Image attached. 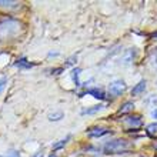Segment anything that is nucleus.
Instances as JSON below:
<instances>
[{
	"mask_svg": "<svg viewBox=\"0 0 157 157\" xmlns=\"http://www.w3.org/2000/svg\"><path fill=\"white\" fill-rule=\"evenodd\" d=\"M23 32V23L16 19H6L0 23V39L10 40L19 37Z\"/></svg>",
	"mask_w": 157,
	"mask_h": 157,
	"instance_id": "f257e3e1",
	"label": "nucleus"
},
{
	"mask_svg": "<svg viewBox=\"0 0 157 157\" xmlns=\"http://www.w3.org/2000/svg\"><path fill=\"white\" fill-rule=\"evenodd\" d=\"M133 149V144L127 140L123 139H117V140L107 141L103 147V151L106 154H120V153H126L128 150Z\"/></svg>",
	"mask_w": 157,
	"mask_h": 157,
	"instance_id": "f03ea898",
	"label": "nucleus"
},
{
	"mask_svg": "<svg viewBox=\"0 0 157 157\" xmlns=\"http://www.w3.org/2000/svg\"><path fill=\"white\" fill-rule=\"evenodd\" d=\"M124 90H126V83L121 78H116V80L110 82V84H109V94H112L113 97L120 96Z\"/></svg>",
	"mask_w": 157,
	"mask_h": 157,
	"instance_id": "7ed1b4c3",
	"label": "nucleus"
},
{
	"mask_svg": "<svg viewBox=\"0 0 157 157\" xmlns=\"http://www.w3.org/2000/svg\"><path fill=\"white\" fill-rule=\"evenodd\" d=\"M109 133H110V130H109V128L94 127V128H89L87 136H90V137H101V136H106V134H109Z\"/></svg>",
	"mask_w": 157,
	"mask_h": 157,
	"instance_id": "20e7f679",
	"label": "nucleus"
},
{
	"mask_svg": "<svg viewBox=\"0 0 157 157\" xmlns=\"http://www.w3.org/2000/svg\"><path fill=\"white\" fill-rule=\"evenodd\" d=\"M124 123L127 124L130 128H139L143 124V121H141V119L139 116H133V117H127L124 120Z\"/></svg>",
	"mask_w": 157,
	"mask_h": 157,
	"instance_id": "39448f33",
	"label": "nucleus"
},
{
	"mask_svg": "<svg viewBox=\"0 0 157 157\" xmlns=\"http://www.w3.org/2000/svg\"><path fill=\"white\" fill-rule=\"evenodd\" d=\"M146 80H141V82H139L136 84V86L133 87V90H132V96H139V94H141V93H144V90H146Z\"/></svg>",
	"mask_w": 157,
	"mask_h": 157,
	"instance_id": "423d86ee",
	"label": "nucleus"
},
{
	"mask_svg": "<svg viewBox=\"0 0 157 157\" xmlns=\"http://www.w3.org/2000/svg\"><path fill=\"white\" fill-rule=\"evenodd\" d=\"M20 6L19 2H14V0H0V7L3 9H17Z\"/></svg>",
	"mask_w": 157,
	"mask_h": 157,
	"instance_id": "0eeeda50",
	"label": "nucleus"
},
{
	"mask_svg": "<svg viewBox=\"0 0 157 157\" xmlns=\"http://www.w3.org/2000/svg\"><path fill=\"white\" fill-rule=\"evenodd\" d=\"M87 93L90 96H93L94 99H99V100H103L104 99V91L101 89H97V87H93V89H89Z\"/></svg>",
	"mask_w": 157,
	"mask_h": 157,
	"instance_id": "6e6552de",
	"label": "nucleus"
},
{
	"mask_svg": "<svg viewBox=\"0 0 157 157\" xmlns=\"http://www.w3.org/2000/svg\"><path fill=\"white\" fill-rule=\"evenodd\" d=\"M146 133L147 136H150L151 139H157V123H151L146 127Z\"/></svg>",
	"mask_w": 157,
	"mask_h": 157,
	"instance_id": "1a4fd4ad",
	"label": "nucleus"
},
{
	"mask_svg": "<svg viewBox=\"0 0 157 157\" xmlns=\"http://www.w3.org/2000/svg\"><path fill=\"white\" fill-rule=\"evenodd\" d=\"M133 109H134V103L132 101H127V103H124L119 110V114H127V113L133 112Z\"/></svg>",
	"mask_w": 157,
	"mask_h": 157,
	"instance_id": "9d476101",
	"label": "nucleus"
},
{
	"mask_svg": "<svg viewBox=\"0 0 157 157\" xmlns=\"http://www.w3.org/2000/svg\"><path fill=\"white\" fill-rule=\"evenodd\" d=\"M103 109L101 104H97V106H91V109H84L82 112V114H93V113H97Z\"/></svg>",
	"mask_w": 157,
	"mask_h": 157,
	"instance_id": "9b49d317",
	"label": "nucleus"
},
{
	"mask_svg": "<svg viewBox=\"0 0 157 157\" xmlns=\"http://www.w3.org/2000/svg\"><path fill=\"white\" fill-rule=\"evenodd\" d=\"M64 117L63 112H54V113H50L49 114V120L50 121H59V120H62Z\"/></svg>",
	"mask_w": 157,
	"mask_h": 157,
	"instance_id": "f8f14e48",
	"label": "nucleus"
},
{
	"mask_svg": "<svg viewBox=\"0 0 157 157\" xmlns=\"http://www.w3.org/2000/svg\"><path fill=\"white\" fill-rule=\"evenodd\" d=\"M134 54H136V52H134V49H130L126 53V57L123 59V63H132L133 59H134Z\"/></svg>",
	"mask_w": 157,
	"mask_h": 157,
	"instance_id": "ddd939ff",
	"label": "nucleus"
},
{
	"mask_svg": "<svg viewBox=\"0 0 157 157\" xmlns=\"http://www.w3.org/2000/svg\"><path fill=\"white\" fill-rule=\"evenodd\" d=\"M70 140V136H67L66 139H63V140H60L59 143H56V144H53V150H57L60 149V147H63V146H66V143Z\"/></svg>",
	"mask_w": 157,
	"mask_h": 157,
	"instance_id": "4468645a",
	"label": "nucleus"
},
{
	"mask_svg": "<svg viewBox=\"0 0 157 157\" xmlns=\"http://www.w3.org/2000/svg\"><path fill=\"white\" fill-rule=\"evenodd\" d=\"M78 75H80V69H75V70H73V80H75L76 86H80V80H78Z\"/></svg>",
	"mask_w": 157,
	"mask_h": 157,
	"instance_id": "2eb2a0df",
	"label": "nucleus"
},
{
	"mask_svg": "<svg viewBox=\"0 0 157 157\" xmlns=\"http://www.w3.org/2000/svg\"><path fill=\"white\" fill-rule=\"evenodd\" d=\"M17 66L19 67H32L33 64H32V63H27V60H25V59H20L19 63H17Z\"/></svg>",
	"mask_w": 157,
	"mask_h": 157,
	"instance_id": "dca6fc26",
	"label": "nucleus"
},
{
	"mask_svg": "<svg viewBox=\"0 0 157 157\" xmlns=\"http://www.w3.org/2000/svg\"><path fill=\"white\" fill-rule=\"evenodd\" d=\"M2 157H20V154H19V151H16V150H10V151H7V153Z\"/></svg>",
	"mask_w": 157,
	"mask_h": 157,
	"instance_id": "f3484780",
	"label": "nucleus"
},
{
	"mask_svg": "<svg viewBox=\"0 0 157 157\" xmlns=\"http://www.w3.org/2000/svg\"><path fill=\"white\" fill-rule=\"evenodd\" d=\"M6 84H7V80L4 77H2L0 78V94L4 91V89H6Z\"/></svg>",
	"mask_w": 157,
	"mask_h": 157,
	"instance_id": "a211bd4d",
	"label": "nucleus"
},
{
	"mask_svg": "<svg viewBox=\"0 0 157 157\" xmlns=\"http://www.w3.org/2000/svg\"><path fill=\"white\" fill-rule=\"evenodd\" d=\"M151 117L157 120V109H156V110H153V112H151Z\"/></svg>",
	"mask_w": 157,
	"mask_h": 157,
	"instance_id": "6ab92c4d",
	"label": "nucleus"
},
{
	"mask_svg": "<svg viewBox=\"0 0 157 157\" xmlns=\"http://www.w3.org/2000/svg\"><path fill=\"white\" fill-rule=\"evenodd\" d=\"M49 157H56V156H54V154H50V156Z\"/></svg>",
	"mask_w": 157,
	"mask_h": 157,
	"instance_id": "aec40b11",
	"label": "nucleus"
}]
</instances>
